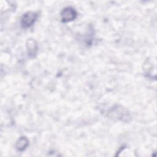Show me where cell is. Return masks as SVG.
Wrapping results in <instances>:
<instances>
[{"label": "cell", "mask_w": 157, "mask_h": 157, "mask_svg": "<svg viewBox=\"0 0 157 157\" xmlns=\"http://www.w3.org/2000/svg\"><path fill=\"white\" fill-rule=\"evenodd\" d=\"M29 141L25 137H21L17 141L15 147L19 151H23L28 147Z\"/></svg>", "instance_id": "3957f363"}, {"label": "cell", "mask_w": 157, "mask_h": 157, "mask_svg": "<svg viewBox=\"0 0 157 157\" xmlns=\"http://www.w3.org/2000/svg\"><path fill=\"white\" fill-rule=\"evenodd\" d=\"M26 44L29 55H34L37 51V44L36 43V42L31 39H29Z\"/></svg>", "instance_id": "277c9868"}, {"label": "cell", "mask_w": 157, "mask_h": 157, "mask_svg": "<svg viewBox=\"0 0 157 157\" xmlns=\"http://www.w3.org/2000/svg\"><path fill=\"white\" fill-rule=\"evenodd\" d=\"M37 18V14L33 12H28L25 13L21 20V24L23 28H28L31 26Z\"/></svg>", "instance_id": "7a4b0ae2"}, {"label": "cell", "mask_w": 157, "mask_h": 157, "mask_svg": "<svg viewBox=\"0 0 157 157\" xmlns=\"http://www.w3.org/2000/svg\"><path fill=\"white\" fill-rule=\"evenodd\" d=\"M61 17L63 22L71 21L76 18L77 12L74 8L67 7L63 9L61 11Z\"/></svg>", "instance_id": "6da1fadb"}]
</instances>
